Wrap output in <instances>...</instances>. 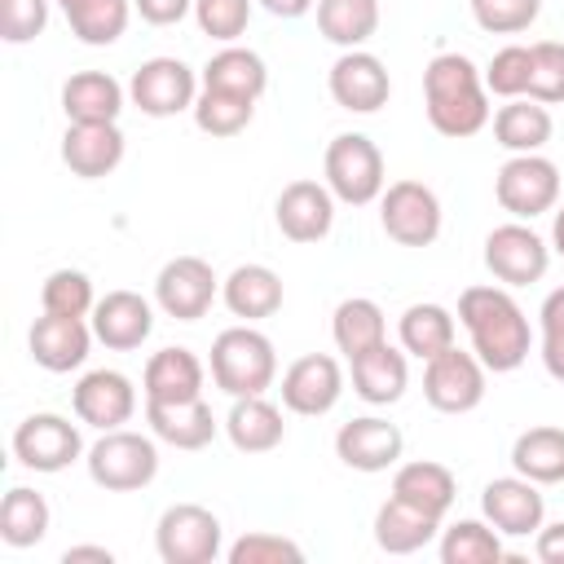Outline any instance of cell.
<instances>
[{
  "mask_svg": "<svg viewBox=\"0 0 564 564\" xmlns=\"http://www.w3.org/2000/svg\"><path fill=\"white\" fill-rule=\"evenodd\" d=\"M330 335H335V348L352 361L361 352H370L375 344L388 339V322H383V308L366 295H352V300H339L335 304V317H330Z\"/></svg>",
  "mask_w": 564,
  "mask_h": 564,
  "instance_id": "34",
  "label": "cell"
},
{
  "mask_svg": "<svg viewBox=\"0 0 564 564\" xmlns=\"http://www.w3.org/2000/svg\"><path fill=\"white\" fill-rule=\"evenodd\" d=\"M529 75H533V48L524 44H507L489 57L485 66V88L494 97H529Z\"/></svg>",
  "mask_w": 564,
  "mask_h": 564,
  "instance_id": "42",
  "label": "cell"
},
{
  "mask_svg": "<svg viewBox=\"0 0 564 564\" xmlns=\"http://www.w3.org/2000/svg\"><path fill=\"white\" fill-rule=\"evenodd\" d=\"M494 198L516 220H533L555 212L560 203V167L546 154H511L494 176Z\"/></svg>",
  "mask_w": 564,
  "mask_h": 564,
  "instance_id": "7",
  "label": "cell"
},
{
  "mask_svg": "<svg viewBox=\"0 0 564 564\" xmlns=\"http://www.w3.org/2000/svg\"><path fill=\"white\" fill-rule=\"evenodd\" d=\"M317 31L339 48H361L379 31V0H317Z\"/></svg>",
  "mask_w": 564,
  "mask_h": 564,
  "instance_id": "38",
  "label": "cell"
},
{
  "mask_svg": "<svg viewBox=\"0 0 564 564\" xmlns=\"http://www.w3.org/2000/svg\"><path fill=\"white\" fill-rule=\"evenodd\" d=\"M551 264V247L542 234H533L524 220H507L494 225L485 234V269L502 282V286H529L542 282Z\"/></svg>",
  "mask_w": 564,
  "mask_h": 564,
  "instance_id": "10",
  "label": "cell"
},
{
  "mask_svg": "<svg viewBox=\"0 0 564 564\" xmlns=\"http://www.w3.org/2000/svg\"><path fill=\"white\" fill-rule=\"evenodd\" d=\"M436 529H441L436 516H427V511H419V507H410L401 498H388L375 511V542L388 555H414V551H423L436 538Z\"/></svg>",
  "mask_w": 564,
  "mask_h": 564,
  "instance_id": "31",
  "label": "cell"
},
{
  "mask_svg": "<svg viewBox=\"0 0 564 564\" xmlns=\"http://www.w3.org/2000/svg\"><path fill=\"white\" fill-rule=\"evenodd\" d=\"M542 366L555 383H564V286L542 300Z\"/></svg>",
  "mask_w": 564,
  "mask_h": 564,
  "instance_id": "48",
  "label": "cell"
},
{
  "mask_svg": "<svg viewBox=\"0 0 564 564\" xmlns=\"http://www.w3.org/2000/svg\"><path fill=\"white\" fill-rule=\"evenodd\" d=\"M62 163L79 181H101L123 163V132L119 123H66L62 132Z\"/></svg>",
  "mask_w": 564,
  "mask_h": 564,
  "instance_id": "22",
  "label": "cell"
},
{
  "mask_svg": "<svg viewBox=\"0 0 564 564\" xmlns=\"http://www.w3.org/2000/svg\"><path fill=\"white\" fill-rule=\"evenodd\" d=\"M410 352L405 348H392L388 339L383 344H375L370 352H361V357H352L348 366H352V392L361 397V401H370V405H392V401H401L405 397V383H410V361H405Z\"/></svg>",
  "mask_w": 564,
  "mask_h": 564,
  "instance_id": "25",
  "label": "cell"
},
{
  "mask_svg": "<svg viewBox=\"0 0 564 564\" xmlns=\"http://www.w3.org/2000/svg\"><path fill=\"white\" fill-rule=\"evenodd\" d=\"M145 423H150V432L163 441V445H172V449H203V445H212L216 441V414H212V405L203 401V397H194V401H172V405H163V401H145Z\"/></svg>",
  "mask_w": 564,
  "mask_h": 564,
  "instance_id": "23",
  "label": "cell"
},
{
  "mask_svg": "<svg viewBox=\"0 0 564 564\" xmlns=\"http://www.w3.org/2000/svg\"><path fill=\"white\" fill-rule=\"evenodd\" d=\"M458 322L471 335V352L480 357L485 370L511 375L524 366L533 330L507 286H467L458 295Z\"/></svg>",
  "mask_w": 564,
  "mask_h": 564,
  "instance_id": "1",
  "label": "cell"
},
{
  "mask_svg": "<svg viewBox=\"0 0 564 564\" xmlns=\"http://www.w3.org/2000/svg\"><path fill=\"white\" fill-rule=\"evenodd\" d=\"M251 115H256V101L234 97V93H216V88H203L194 101V123L207 137H238L251 123Z\"/></svg>",
  "mask_w": 564,
  "mask_h": 564,
  "instance_id": "40",
  "label": "cell"
},
{
  "mask_svg": "<svg viewBox=\"0 0 564 564\" xmlns=\"http://www.w3.org/2000/svg\"><path fill=\"white\" fill-rule=\"evenodd\" d=\"M225 555H229V564H300L304 560V546L291 542V538H282V533L256 529V533H242Z\"/></svg>",
  "mask_w": 564,
  "mask_h": 564,
  "instance_id": "45",
  "label": "cell"
},
{
  "mask_svg": "<svg viewBox=\"0 0 564 564\" xmlns=\"http://www.w3.org/2000/svg\"><path fill=\"white\" fill-rule=\"evenodd\" d=\"M538 560H546V564H564V520L538 529Z\"/></svg>",
  "mask_w": 564,
  "mask_h": 564,
  "instance_id": "50",
  "label": "cell"
},
{
  "mask_svg": "<svg viewBox=\"0 0 564 564\" xmlns=\"http://www.w3.org/2000/svg\"><path fill=\"white\" fill-rule=\"evenodd\" d=\"M79 560L110 564V560H115V551H110V546H66V551H62V564H79Z\"/></svg>",
  "mask_w": 564,
  "mask_h": 564,
  "instance_id": "51",
  "label": "cell"
},
{
  "mask_svg": "<svg viewBox=\"0 0 564 564\" xmlns=\"http://www.w3.org/2000/svg\"><path fill=\"white\" fill-rule=\"evenodd\" d=\"M494 141L511 154H538L551 141V110L533 97H511L494 115Z\"/></svg>",
  "mask_w": 564,
  "mask_h": 564,
  "instance_id": "33",
  "label": "cell"
},
{
  "mask_svg": "<svg viewBox=\"0 0 564 564\" xmlns=\"http://www.w3.org/2000/svg\"><path fill=\"white\" fill-rule=\"evenodd\" d=\"M203 79L181 57H150L128 79V101L150 119H172L181 110H194Z\"/></svg>",
  "mask_w": 564,
  "mask_h": 564,
  "instance_id": "9",
  "label": "cell"
},
{
  "mask_svg": "<svg viewBox=\"0 0 564 564\" xmlns=\"http://www.w3.org/2000/svg\"><path fill=\"white\" fill-rule=\"evenodd\" d=\"M423 110L449 141L476 137L489 123V88L467 53H436L423 66Z\"/></svg>",
  "mask_w": 564,
  "mask_h": 564,
  "instance_id": "2",
  "label": "cell"
},
{
  "mask_svg": "<svg viewBox=\"0 0 564 564\" xmlns=\"http://www.w3.org/2000/svg\"><path fill=\"white\" fill-rule=\"evenodd\" d=\"M326 88L335 97V106L352 110V115H375L388 106L392 97V79H388V66L366 53V48H344L326 75Z\"/></svg>",
  "mask_w": 564,
  "mask_h": 564,
  "instance_id": "15",
  "label": "cell"
},
{
  "mask_svg": "<svg viewBox=\"0 0 564 564\" xmlns=\"http://www.w3.org/2000/svg\"><path fill=\"white\" fill-rule=\"evenodd\" d=\"M480 511L502 538H529L546 520V498L538 494L533 480H524L516 471V476H498L480 489Z\"/></svg>",
  "mask_w": 564,
  "mask_h": 564,
  "instance_id": "18",
  "label": "cell"
},
{
  "mask_svg": "<svg viewBox=\"0 0 564 564\" xmlns=\"http://www.w3.org/2000/svg\"><path fill=\"white\" fill-rule=\"evenodd\" d=\"M485 366L476 352H463L458 344L423 361V397L441 414H467L485 401Z\"/></svg>",
  "mask_w": 564,
  "mask_h": 564,
  "instance_id": "11",
  "label": "cell"
},
{
  "mask_svg": "<svg viewBox=\"0 0 564 564\" xmlns=\"http://www.w3.org/2000/svg\"><path fill=\"white\" fill-rule=\"evenodd\" d=\"M194 22L203 35L220 44H238V35H247L251 22V0H194Z\"/></svg>",
  "mask_w": 564,
  "mask_h": 564,
  "instance_id": "44",
  "label": "cell"
},
{
  "mask_svg": "<svg viewBox=\"0 0 564 564\" xmlns=\"http://www.w3.org/2000/svg\"><path fill=\"white\" fill-rule=\"evenodd\" d=\"M322 172H326V189L335 194V203L366 207L383 194V154L366 132H339L326 145Z\"/></svg>",
  "mask_w": 564,
  "mask_h": 564,
  "instance_id": "5",
  "label": "cell"
},
{
  "mask_svg": "<svg viewBox=\"0 0 564 564\" xmlns=\"http://www.w3.org/2000/svg\"><path fill=\"white\" fill-rule=\"evenodd\" d=\"M317 0H260V9H269L273 18H304Z\"/></svg>",
  "mask_w": 564,
  "mask_h": 564,
  "instance_id": "52",
  "label": "cell"
},
{
  "mask_svg": "<svg viewBox=\"0 0 564 564\" xmlns=\"http://www.w3.org/2000/svg\"><path fill=\"white\" fill-rule=\"evenodd\" d=\"M225 436L242 454H269V449L282 445L286 423H282V410L273 401H264V397H234V405L225 414Z\"/></svg>",
  "mask_w": 564,
  "mask_h": 564,
  "instance_id": "29",
  "label": "cell"
},
{
  "mask_svg": "<svg viewBox=\"0 0 564 564\" xmlns=\"http://www.w3.org/2000/svg\"><path fill=\"white\" fill-rule=\"evenodd\" d=\"M216 295H220V278L212 273V264L203 256H176L154 278V304L167 317H176V322L207 317V308H212Z\"/></svg>",
  "mask_w": 564,
  "mask_h": 564,
  "instance_id": "13",
  "label": "cell"
},
{
  "mask_svg": "<svg viewBox=\"0 0 564 564\" xmlns=\"http://www.w3.org/2000/svg\"><path fill=\"white\" fill-rule=\"evenodd\" d=\"M203 379H207L203 361H198L189 348H176V344H172V348H159V352L145 361V370H141L145 401H163V405L203 397Z\"/></svg>",
  "mask_w": 564,
  "mask_h": 564,
  "instance_id": "24",
  "label": "cell"
},
{
  "mask_svg": "<svg viewBox=\"0 0 564 564\" xmlns=\"http://www.w3.org/2000/svg\"><path fill=\"white\" fill-rule=\"evenodd\" d=\"M379 225L397 247H432L441 238V198L423 181H392L379 194Z\"/></svg>",
  "mask_w": 564,
  "mask_h": 564,
  "instance_id": "8",
  "label": "cell"
},
{
  "mask_svg": "<svg viewBox=\"0 0 564 564\" xmlns=\"http://www.w3.org/2000/svg\"><path fill=\"white\" fill-rule=\"evenodd\" d=\"M40 308L44 313H62V317H88L97 308L93 295V278L79 269H53L40 286Z\"/></svg>",
  "mask_w": 564,
  "mask_h": 564,
  "instance_id": "41",
  "label": "cell"
},
{
  "mask_svg": "<svg viewBox=\"0 0 564 564\" xmlns=\"http://www.w3.org/2000/svg\"><path fill=\"white\" fill-rule=\"evenodd\" d=\"M273 220L291 242H322L335 225V194L326 181H291L273 203Z\"/></svg>",
  "mask_w": 564,
  "mask_h": 564,
  "instance_id": "19",
  "label": "cell"
},
{
  "mask_svg": "<svg viewBox=\"0 0 564 564\" xmlns=\"http://www.w3.org/2000/svg\"><path fill=\"white\" fill-rule=\"evenodd\" d=\"M93 322L84 317H62V313H44L31 322L26 330V348H31V361L48 375H66V370H79L88 361V348H93Z\"/></svg>",
  "mask_w": 564,
  "mask_h": 564,
  "instance_id": "17",
  "label": "cell"
},
{
  "mask_svg": "<svg viewBox=\"0 0 564 564\" xmlns=\"http://www.w3.org/2000/svg\"><path fill=\"white\" fill-rule=\"evenodd\" d=\"M392 498L445 520V511L454 507L458 498V480L445 463H432V458H414V463H401L397 476H392Z\"/></svg>",
  "mask_w": 564,
  "mask_h": 564,
  "instance_id": "27",
  "label": "cell"
},
{
  "mask_svg": "<svg viewBox=\"0 0 564 564\" xmlns=\"http://www.w3.org/2000/svg\"><path fill=\"white\" fill-rule=\"evenodd\" d=\"M70 410L79 423L97 427V432H115L137 414V388L123 370H88L75 388H70Z\"/></svg>",
  "mask_w": 564,
  "mask_h": 564,
  "instance_id": "16",
  "label": "cell"
},
{
  "mask_svg": "<svg viewBox=\"0 0 564 564\" xmlns=\"http://www.w3.org/2000/svg\"><path fill=\"white\" fill-rule=\"evenodd\" d=\"M88 322H93L97 344H106L110 352H132V348H141V344L150 339V330H154V308H150V300L137 295V291H106V295L97 300V308L88 313Z\"/></svg>",
  "mask_w": 564,
  "mask_h": 564,
  "instance_id": "21",
  "label": "cell"
},
{
  "mask_svg": "<svg viewBox=\"0 0 564 564\" xmlns=\"http://www.w3.org/2000/svg\"><path fill=\"white\" fill-rule=\"evenodd\" d=\"M203 88H216V93H234V97H247V101H260V93L269 88V66L256 48H242V44H225L220 53L207 57L203 66Z\"/></svg>",
  "mask_w": 564,
  "mask_h": 564,
  "instance_id": "30",
  "label": "cell"
},
{
  "mask_svg": "<svg viewBox=\"0 0 564 564\" xmlns=\"http://www.w3.org/2000/svg\"><path fill=\"white\" fill-rule=\"evenodd\" d=\"M132 9L150 26H176L185 13H194V0H132Z\"/></svg>",
  "mask_w": 564,
  "mask_h": 564,
  "instance_id": "49",
  "label": "cell"
},
{
  "mask_svg": "<svg viewBox=\"0 0 564 564\" xmlns=\"http://www.w3.org/2000/svg\"><path fill=\"white\" fill-rule=\"evenodd\" d=\"M220 300L242 322H264L282 308V278L269 264H238L220 282Z\"/></svg>",
  "mask_w": 564,
  "mask_h": 564,
  "instance_id": "28",
  "label": "cell"
},
{
  "mask_svg": "<svg viewBox=\"0 0 564 564\" xmlns=\"http://www.w3.org/2000/svg\"><path fill=\"white\" fill-rule=\"evenodd\" d=\"M467 4H471L476 26L489 35H520L542 13V0H467Z\"/></svg>",
  "mask_w": 564,
  "mask_h": 564,
  "instance_id": "43",
  "label": "cell"
},
{
  "mask_svg": "<svg viewBox=\"0 0 564 564\" xmlns=\"http://www.w3.org/2000/svg\"><path fill=\"white\" fill-rule=\"evenodd\" d=\"M48 520H53V511H48L44 494H35V489H26V485H13V489L4 494V502H0V538H4L9 546H18V551L44 542Z\"/></svg>",
  "mask_w": 564,
  "mask_h": 564,
  "instance_id": "37",
  "label": "cell"
},
{
  "mask_svg": "<svg viewBox=\"0 0 564 564\" xmlns=\"http://www.w3.org/2000/svg\"><path fill=\"white\" fill-rule=\"evenodd\" d=\"M128 88L106 70H75L62 84V110L66 123H115L123 110Z\"/></svg>",
  "mask_w": 564,
  "mask_h": 564,
  "instance_id": "26",
  "label": "cell"
},
{
  "mask_svg": "<svg viewBox=\"0 0 564 564\" xmlns=\"http://www.w3.org/2000/svg\"><path fill=\"white\" fill-rule=\"evenodd\" d=\"M397 335H401V348L419 361H432L436 352L454 348V313L445 304H432V300H419L401 313L397 322Z\"/></svg>",
  "mask_w": 564,
  "mask_h": 564,
  "instance_id": "35",
  "label": "cell"
},
{
  "mask_svg": "<svg viewBox=\"0 0 564 564\" xmlns=\"http://www.w3.org/2000/svg\"><path fill=\"white\" fill-rule=\"evenodd\" d=\"M53 4L62 9L70 35L79 44H93V48L115 44L132 18V0H53Z\"/></svg>",
  "mask_w": 564,
  "mask_h": 564,
  "instance_id": "32",
  "label": "cell"
},
{
  "mask_svg": "<svg viewBox=\"0 0 564 564\" xmlns=\"http://www.w3.org/2000/svg\"><path fill=\"white\" fill-rule=\"evenodd\" d=\"M278 379V352L264 330L229 326L212 339V383L225 397H264Z\"/></svg>",
  "mask_w": 564,
  "mask_h": 564,
  "instance_id": "3",
  "label": "cell"
},
{
  "mask_svg": "<svg viewBox=\"0 0 564 564\" xmlns=\"http://www.w3.org/2000/svg\"><path fill=\"white\" fill-rule=\"evenodd\" d=\"M533 48V75H529V97L542 106H560L564 101V44L542 40L529 44Z\"/></svg>",
  "mask_w": 564,
  "mask_h": 564,
  "instance_id": "46",
  "label": "cell"
},
{
  "mask_svg": "<svg viewBox=\"0 0 564 564\" xmlns=\"http://www.w3.org/2000/svg\"><path fill=\"white\" fill-rule=\"evenodd\" d=\"M344 397V370L330 352H304L282 370V405L300 419H322Z\"/></svg>",
  "mask_w": 564,
  "mask_h": 564,
  "instance_id": "14",
  "label": "cell"
},
{
  "mask_svg": "<svg viewBox=\"0 0 564 564\" xmlns=\"http://www.w3.org/2000/svg\"><path fill=\"white\" fill-rule=\"evenodd\" d=\"M154 441L159 436H141V432H128V427L101 432V441H93L88 454H84L93 485H101L106 494L145 489L159 476V445Z\"/></svg>",
  "mask_w": 564,
  "mask_h": 564,
  "instance_id": "4",
  "label": "cell"
},
{
  "mask_svg": "<svg viewBox=\"0 0 564 564\" xmlns=\"http://www.w3.org/2000/svg\"><path fill=\"white\" fill-rule=\"evenodd\" d=\"M48 26V0H0V40L31 44Z\"/></svg>",
  "mask_w": 564,
  "mask_h": 564,
  "instance_id": "47",
  "label": "cell"
},
{
  "mask_svg": "<svg viewBox=\"0 0 564 564\" xmlns=\"http://www.w3.org/2000/svg\"><path fill=\"white\" fill-rule=\"evenodd\" d=\"M154 546L163 564H212L225 551L216 511L198 502H172L154 524Z\"/></svg>",
  "mask_w": 564,
  "mask_h": 564,
  "instance_id": "6",
  "label": "cell"
},
{
  "mask_svg": "<svg viewBox=\"0 0 564 564\" xmlns=\"http://www.w3.org/2000/svg\"><path fill=\"white\" fill-rule=\"evenodd\" d=\"M441 560L445 564H498L502 533L489 520H454L441 533Z\"/></svg>",
  "mask_w": 564,
  "mask_h": 564,
  "instance_id": "39",
  "label": "cell"
},
{
  "mask_svg": "<svg viewBox=\"0 0 564 564\" xmlns=\"http://www.w3.org/2000/svg\"><path fill=\"white\" fill-rule=\"evenodd\" d=\"M511 467L533 485H560L564 480V427H529L511 445Z\"/></svg>",
  "mask_w": 564,
  "mask_h": 564,
  "instance_id": "36",
  "label": "cell"
},
{
  "mask_svg": "<svg viewBox=\"0 0 564 564\" xmlns=\"http://www.w3.org/2000/svg\"><path fill=\"white\" fill-rule=\"evenodd\" d=\"M551 247L564 256V203L555 207V225H551Z\"/></svg>",
  "mask_w": 564,
  "mask_h": 564,
  "instance_id": "53",
  "label": "cell"
},
{
  "mask_svg": "<svg viewBox=\"0 0 564 564\" xmlns=\"http://www.w3.org/2000/svg\"><path fill=\"white\" fill-rule=\"evenodd\" d=\"M405 449V436L397 423L379 419V414H361V419H348L339 432H335V454L344 467L352 471H388L397 467Z\"/></svg>",
  "mask_w": 564,
  "mask_h": 564,
  "instance_id": "20",
  "label": "cell"
},
{
  "mask_svg": "<svg viewBox=\"0 0 564 564\" xmlns=\"http://www.w3.org/2000/svg\"><path fill=\"white\" fill-rule=\"evenodd\" d=\"M84 454V441H79V427L62 414H26L18 427H13V458L26 467V471H66L75 458Z\"/></svg>",
  "mask_w": 564,
  "mask_h": 564,
  "instance_id": "12",
  "label": "cell"
}]
</instances>
